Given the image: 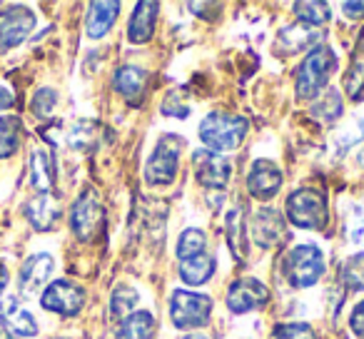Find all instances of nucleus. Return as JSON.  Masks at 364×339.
I'll use <instances>...</instances> for the list:
<instances>
[{
    "label": "nucleus",
    "instance_id": "obj_1",
    "mask_svg": "<svg viewBox=\"0 0 364 339\" xmlns=\"http://www.w3.org/2000/svg\"><path fill=\"white\" fill-rule=\"evenodd\" d=\"M337 70V58H334L332 48L319 45L307 53L297 70V97L299 100H312L314 95L324 92L332 72Z\"/></svg>",
    "mask_w": 364,
    "mask_h": 339
},
{
    "label": "nucleus",
    "instance_id": "obj_2",
    "mask_svg": "<svg viewBox=\"0 0 364 339\" xmlns=\"http://www.w3.org/2000/svg\"><path fill=\"white\" fill-rule=\"evenodd\" d=\"M247 120L240 115H228V112H210L203 122H200V140L210 147V150L230 152L240 147V142L247 135Z\"/></svg>",
    "mask_w": 364,
    "mask_h": 339
},
{
    "label": "nucleus",
    "instance_id": "obj_3",
    "mask_svg": "<svg viewBox=\"0 0 364 339\" xmlns=\"http://www.w3.org/2000/svg\"><path fill=\"white\" fill-rule=\"evenodd\" d=\"M287 217L302 230H322L329 217L327 195L319 190H297L287 198Z\"/></svg>",
    "mask_w": 364,
    "mask_h": 339
},
{
    "label": "nucleus",
    "instance_id": "obj_4",
    "mask_svg": "<svg viewBox=\"0 0 364 339\" xmlns=\"http://www.w3.org/2000/svg\"><path fill=\"white\" fill-rule=\"evenodd\" d=\"M282 269L292 287H312L324 272V254L314 244H299L287 252Z\"/></svg>",
    "mask_w": 364,
    "mask_h": 339
},
{
    "label": "nucleus",
    "instance_id": "obj_5",
    "mask_svg": "<svg viewBox=\"0 0 364 339\" xmlns=\"http://www.w3.org/2000/svg\"><path fill=\"white\" fill-rule=\"evenodd\" d=\"M213 312V299L208 294L198 292H185V289H175L170 297V317L177 329H195L205 327Z\"/></svg>",
    "mask_w": 364,
    "mask_h": 339
},
{
    "label": "nucleus",
    "instance_id": "obj_6",
    "mask_svg": "<svg viewBox=\"0 0 364 339\" xmlns=\"http://www.w3.org/2000/svg\"><path fill=\"white\" fill-rule=\"evenodd\" d=\"M185 150V140L177 135H167L157 142L150 160L145 165V180L150 185H167L175 180L177 165H180V152Z\"/></svg>",
    "mask_w": 364,
    "mask_h": 339
},
{
    "label": "nucleus",
    "instance_id": "obj_7",
    "mask_svg": "<svg viewBox=\"0 0 364 339\" xmlns=\"http://www.w3.org/2000/svg\"><path fill=\"white\" fill-rule=\"evenodd\" d=\"M70 227L75 232L77 240L82 242H90L105 227V210H102L100 200L92 190H85L80 198L75 200L70 212Z\"/></svg>",
    "mask_w": 364,
    "mask_h": 339
},
{
    "label": "nucleus",
    "instance_id": "obj_8",
    "mask_svg": "<svg viewBox=\"0 0 364 339\" xmlns=\"http://www.w3.org/2000/svg\"><path fill=\"white\" fill-rule=\"evenodd\" d=\"M41 307L48 309V312L63 314V317H75L85 307V292H82V287L68 282V279H55L43 289Z\"/></svg>",
    "mask_w": 364,
    "mask_h": 339
},
{
    "label": "nucleus",
    "instance_id": "obj_9",
    "mask_svg": "<svg viewBox=\"0 0 364 339\" xmlns=\"http://www.w3.org/2000/svg\"><path fill=\"white\" fill-rule=\"evenodd\" d=\"M36 28V13L31 8L13 6L0 13V53H8L26 43Z\"/></svg>",
    "mask_w": 364,
    "mask_h": 339
},
{
    "label": "nucleus",
    "instance_id": "obj_10",
    "mask_svg": "<svg viewBox=\"0 0 364 339\" xmlns=\"http://www.w3.org/2000/svg\"><path fill=\"white\" fill-rule=\"evenodd\" d=\"M267 299H269L267 284L259 282V279H255V277H242V279H237V282L230 284L225 304H228L230 312L245 314V312H255V309L264 307Z\"/></svg>",
    "mask_w": 364,
    "mask_h": 339
},
{
    "label": "nucleus",
    "instance_id": "obj_11",
    "mask_svg": "<svg viewBox=\"0 0 364 339\" xmlns=\"http://www.w3.org/2000/svg\"><path fill=\"white\" fill-rule=\"evenodd\" d=\"M193 162H195L198 183L203 185V188H210V190H225L228 188L232 167H230V162L225 155L213 152V150H198L193 157Z\"/></svg>",
    "mask_w": 364,
    "mask_h": 339
},
{
    "label": "nucleus",
    "instance_id": "obj_12",
    "mask_svg": "<svg viewBox=\"0 0 364 339\" xmlns=\"http://www.w3.org/2000/svg\"><path fill=\"white\" fill-rule=\"evenodd\" d=\"M0 327L8 337H23L31 339L38 334V322L21 302L18 297H6L0 302Z\"/></svg>",
    "mask_w": 364,
    "mask_h": 339
},
{
    "label": "nucleus",
    "instance_id": "obj_13",
    "mask_svg": "<svg viewBox=\"0 0 364 339\" xmlns=\"http://www.w3.org/2000/svg\"><path fill=\"white\" fill-rule=\"evenodd\" d=\"M53 267H55V262H53V257L48 252L31 254L23 262L21 272H18V287H21V292L26 297H33L36 292H41L48 279H50Z\"/></svg>",
    "mask_w": 364,
    "mask_h": 339
},
{
    "label": "nucleus",
    "instance_id": "obj_14",
    "mask_svg": "<svg viewBox=\"0 0 364 339\" xmlns=\"http://www.w3.org/2000/svg\"><path fill=\"white\" fill-rule=\"evenodd\" d=\"M282 188V173L272 160H255L247 178V190L257 200H272Z\"/></svg>",
    "mask_w": 364,
    "mask_h": 339
},
{
    "label": "nucleus",
    "instance_id": "obj_15",
    "mask_svg": "<svg viewBox=\"0 0 364 339\" xmlns=\"http://www.w3.org/2000/svg\"><path fill=\"white\" fill-rule=\"evenodd\" d=\"M252 237L257 247H274L284 237V215L274 208H262L252 217Z\"/></svg>",
    "mask_w": 364,
    "mask_h": 339
},
{
    "label": "nucleus",
    "instance_id": "obj_16",
    "mask_svg": "<svg viewBox=\"0 0 364 339\" xmlns=\"http://www.w3.org/2000/svg\"><path fill=\"white\" fill-rule=\"evenodd\" d=\"M26 217L38 232H48L60 220V205H58V200L53 195H36L26 205Z\"/></svg>",
    "mask_w": 364,
    "mask_h": 339
},
{
    "label": "nucleus",
    "instance_id": "obj_17",
    "mask_svg": "<svg viewBox=\"0 0 364 339\" xmlns=\"http://www.w3.org/2000/svg\"><path fill=\"white\" fill-rule=\"evenodd\" d=\"M157 23V3L152 0H142L135 6V13L130 16V26H127V38L130 43H147L155 33Z\"/></svg>",
    "mask_w": 364,
    "mask_h": 339
},
{
    "label": "nucleus",
    "instance_id": "obj_18",
    "mask_svg": "<svg viewBox=\"0 0 364 339\" xmlns=\"http://www.w3.org/2000/svg\"><path fill=\"white\" fill-rule=\"evenodd\" d=\"M31 183L38 190V195H50L55 185V162L53 155L43 147L33 150L31 155Z\"/></svg>",
    "mask_w": 364,
    "mask_h": 339
},
{
    "label": "nucleus",
    "instance_id": "obj_19",
    "mask_svg": "<svg viewBox=\"0 0 364 339\" xmlns=\"http://www.w3.org/2000/svg\"><path fill=\"white\" fill-rule=\"evenodd\" d=\"M117 13H120V3H90L85 18V31L92 41L102 38L112 28V23L117 21Z\"/></svg>",
    "mask_w": 364,
    "mask_h": 339
},
{
    "label": "nucleus",
    "instance_id": "obj_20",
    "mask_svg": "<svg viewBox=\"0 0 364 339\" xmlns=\"http://www.w3.org/2000/svg\"><path fill=\"white\" fill-rule=\"evenodd\" d=\"M145 82H147V72L137 65H122L115 72V87L127 102H140Z\"/></svg>",
    "mask_w": 364,
    "mask_h": 339
},
{
    "label": "nucleus",
    "instance_id": "obj_21",
    "mask_svg": "<svg viewBox=\"0 0 364 339\" xmlns=\"http://www.w3.org/2000/svg\"><path fill=\"white\" fill-rule=\"evenodd\" d=\"M152 327H155L152 312L140 309V312H132L122 319L120 327H117V332H115V339H150Z\"/></svg>",
    "mask_w": 364,
    "mask_h": 339
},
{
    "label": "nucleus",
    "instance_id": "obj_22",
    "mask_svg": "<svg viewBox=\"0 0 364 339\" xmlns=\"http://www.w3.org/2000/svg\"><path fill=\"white\" fill-rule=\"evenodd\" d=\"M215 272V259L208 252L200 254V257H190V259H180V279L185 284H205Z\"/></svg>",
    "mask_w": 364,
    "mask_h": 339
},
{
    "label": "nucleus",
    "instance_id": "obj_23",
    "mask_svg": "<svg viewBox=\"0 0 364 339\" xmlns=\"http://www.w3.org/2000/svg\"><path fill=\"white\" fill-rule=\"evenodd\" d=\"M344 87H347V95L352 97V100H362V95H364V33L352 53V65H349L347 75H344Z\"/></svg>",
    "mask_w": 364,
    "mask_h": 339
},
{
    "label": "nucleus",
    "instance_id": "obj_24",
    "mask_svg": "<svg viewBox=\"0 0 364 339\" xmlns=\"http://www.w3.org/2000/svg\"><path fill=\"white\" fill-rule=\"evenodd\" d=\"M23 142V122L16 115L0 117V160L16 155Z\"/></svg>",
    "mask_w": 364,
    "mask_h": 339
},
{
    "label": "nucleus",
    "instance_id": "obj_25",
    "mask_svg": "<svg viewBox=\"0 0 364 339\" xmlns=\"http://www.w3.org/2000/svg\"><path fill=\"white\" fill-rule=\"evenodd\" d=\"M208 249V235L198 227H188L177 240V257L180 259H190V257H200Z\"/></svg>",
    "mask_w": 364,
    "mask_h": 339
},
{
    "label": "nucleus",
    "instance_id": "obj_26",
    "mask_svg": "<svg viewBox=\"0 0 364 339\" xmlns=\"http://www.w3.org/2000/svg\"><path fill=\"white\" fill-rule=\"evenodd\" d=\"M339 279L352 292H364V252H357L342 262Z\"/></svg>",
    "mask_w": 364,
    "mask_h": 339
},
{
    "label": "nucleus",
    "instance_id": "obj_27",
    "mask_svg": "<svg viewBox=\"0 0 364 339\" xmlns=\"http://www.w3.org/2000/svg\"><path fill=\"white\" fill-rule=\"evenodd\" d=\"M312 115L322 122H334L342 115V95L337 90H327L312 107Z\"/></svg>",
    "mask_w": 364,
    "mask_h": 339
},
{
    "label": "nucleus",
    "instance_id": "obj_28",
    "mask_svg": "<svg viewBox=\"0 0 364 339\" xmlns=\"http://www.w3.org/2000/svg\"><path fill=\"white\" fill-rule=\"evenodd\" d=\"M294 13L304 26H324L329 21V6L327 3H317V0H309V3H294Z\"/></svg>",
    "mask_w": 364,
    "mask_h": 339
},
{
    "label": "nucleus",
    "instance_id": "obj_29",
    "mask_svg": "<svg viewBox=\"0 0 364 339\" xmlns=\"http://www.w3.org/2000/svg\"><path fill=\"white\" fill-rule=\"evenodd\" d=\"M225 230H228V242L232 247L235 257H242L245 254V220H242V212L240 210H232L225 220Z\"/></svg>",
    "mask_w": 364,
    "mask_h": 339
},
{
    "label": "nucleus",
    "instance_id": "obj_30",
    "mask_svg": "<svg viewBox=\"0 0 364 339\" xmlns=\"http://www.w3.org/2000/svg\"><path fill=\"white\" fill-rule=\"evenodd\" d=\"M92 137H95V122H87V120L73 122L65 130V145L75 147V150H85L92 142Z\"/></svg>",
    "mask_w": 364,
    "mask_h": 339
},
{
    "label": "nucleus",
    "instance_id": "obj_31",
    "mask_svg": "<svg viewBox=\"0 0 364 339\" xmlns=\"http://www.w3.org/2000/svg\"><path fill=\"white\" fill-rule=\"evenodd\" d=\"M137 304V292L132 287H117L110 297L112 317H127Z\"/></svg>",
    "mask_w": 364,
    "mask_h": 339
},
{
    "label": "nucleus",
    "instance_id": "obj_32",
    "mask_svg": "<svg viewBox=\"0 0 364 339\" xmlns=\"http://www.w3.org/2000/svg\"><path fill=\"white\" fill-rule=\"evenodd\" d=\"M269 339H317L314 329L309 324L302 322H289V324H277L269 334Z\"/></svg>",
    "mask_w": 364,
    "mask_h": 339
},
{
    "label": "nucleus",
    "instance_id": "obj_33",
    "mask_svg": "<svg viewBox=\"0 0 364 339\" xmlns=\"http://www.w3.org/2000/svg\"><path fill=\"white\" fill-rule=\"evenodd\" d=\"M58 105V92L50 90V87H43L33 95V102H31V110L36 112L38 117H50L53 110Z\"/></svg>",
    "mask_w": 364,
    "mask_h": 339
},
{
    "label": "nucleus",
    "instance_id": "obj_34",
    "mask_svg": "<svg viewBox=\"0 0 364 339\" xmlns=\"http://www.w3.org/2000/svg\"><path fill=\"white\" fill-rule=\"evenodd\" d=\"M344 222H347L349 240H352V242H362L364 240V205H354L352 212H347V217H344Z\"/></svg>",
    "mask_w": 364,
    "mask_h": 339
},
{
    "label": "nucleus",
    "instance_id": "obj_35",
    "mask_svg": "<svg viewBox=\"0 0 364 339\" xmlns=\"http://www.w3.org/2000/svg\"><path fill=\"white\" fill-rule=\"evenodd\" d=\"M349 327H352V332L357 334V337L364 339V302H359L357 307H354L352 317H349Z\"/></svg>",
    "mask_w": 364,
    "mask_h": 339
},
{
    "label": "nucleus",
    "instance_id": "obj_36",
    "mask_svg": "<svg viewBox=\"0 0 364 339\" xmlns=\"http://www.w3.org/2000/svg\"><path fill=\"white\" fill-rule=\"evenodd\" d=\"M342 11H344V16H349V18H359V16H364V3H344Z\"/></svg>",
    "mask_w": 364,
    "mask_h": 339
},
{
    "label": "nucleus",
    "instance_id": "obj_37",
    "mask_svg": "<svg viewBox=\"0 0 364 339\" xmlns=\"http://www.w3.org/2000/svg\"><path fill=\"white\" fill-rule=\"evenodd\" d=\"M11 105H13V95L6 90V87L0 85V110H8Z\"/></svg>",
    "mask_w": 364,
    "mask_h": 339
},
{
    "label": "nucleus",
    "instance_id": "obj_38",
    "mask_svg": "<svg viewBox=\"0 0 364 339\" xmlns=\"http://www.w3.org/2000/svg\"><path fill=\"white\" fill-rule=\"evenodd\" d=\"M6 287H8V269L6 264H0V294L6 292Z\"/></svg>",
    "mask_w": 364,
    "mask_h": 339
},
{
    "label": "nucleus",
    "instance_id": "obj_39",
    "mask_svg": "<svg viewBox=\"0 0 364 339\" xmlns=\"http://www.w3.org/2000/svg\"><path fill=\"white\" fill-rule=\"evenodd\" d=\"M182 339H210L208 332H193V334H185Z\"/></svg>",
    "mask_w": 364,
    "mask_h": 339
},
{
    "label": "nucleus",
    "instance_id": "obj_40",
    "mask_svg": "<svg viewBox=\"0 0 364 339\" xmlns=\"http://www.w3.org/2000/svg\"><path fill=\"white\" fill-rule=\"evenodd\" d=\"M0 339H11V337H8V334H6V332H0Z\"/></svg>",
    "mask_w": 364,
    "mask_h": 339
}]
</instances>
